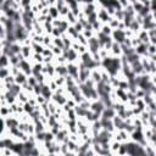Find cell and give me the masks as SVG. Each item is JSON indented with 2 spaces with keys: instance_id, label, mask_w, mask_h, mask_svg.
Returning a JSON list of instances; mask_svg holds the SVG:
<instances>
[{
  "instance_id": "6da1fadb",
  "label": "cell",
  "mask_w": 156,
  "mask_h": 156,
  "mask_svg": "<svg viewBox=\"0 0 156 156\" xmlns=\"http://www.w3.org/2000/svg\"><path fill=\"white\" fill-rule=\"evenodd\" d=\"M100 48H101V46H100V43H99V40H98V38H96L95 34H94L91 38H89V39L87 40V49H88V51H89L90 54L98 52Z\"/></svg>"
},
{
  "instance_id": "7a4b0ae2",
  "label": "cell",
  "mask_w": 156,
  "mask_h": 156,
  "mask_svg": "<svg viewBox=\"0 0 156 156\" xmlns=\"http://www.w3.org/2000/svg\"><path fill=\"white\" fill-rule=\"evenodd\" d=\"M66 67H67V74L71 76L72 78H74V79L77 80L78 73H79L78 62H67V63H66Z\"/></svg>"
},
{
  "instance_id": "3957f363",
  "label": "cell",
  "mask_w": 156,
  "mask_h": 156,
  "mask_svg": "<svg viewBox=\"0 0 156 156\" xmlns=\"http://www.w3.org/2000/svg\"><path fill=\"white\" fill-rule=\"evenodd\" d=\"M104 108H105V104L102 102V100H101L100 98L96 99V100H91V102H90V107H89L90 111H93V112H98V113L101 115V112H102Z\"/></svg>"
},
{
  "instance_id": "277c9868",
  "label": "cell",
  "mask_w": 156,
  "mask_h": 156,
  "mask_svg": "<svg viewBox=\"0 0 156 156\" xmlns=\"http://www.w3.org/2000/svg\"><path fill=\"white\" fill-rule=\"evenodd\" d=\"M96 15H98V20H99L101 23H107V22L110 21V18L112 17V16H110V15L107 13L106 9L102 7V6H99V7H98Z\"/></svg>"
},
{
  "instance_id": "5b68a950",
  "label": "cell",
  "mask_w": 156,
  "mask_h": 156,
  "mask_svg": "<svg viewBox=\"0 0 156 156\" xmlns=\"http://www.w3.org/2000/svg\"><path fill=\"white\" fill-rule=\"evenodd\" d=\"M111 38H112V40H113V41L122 44V43L124 41V39H126V35H124V29H112Z\"/></svg>"
},
{
  "instance_id": "8992f818",
  "label": "cell",
  "mask_w": 156,
  "mask_h": 156,
  "mask_svg": "<svg viewBox=\"0 0 156 156\" xmlns=\"http://www.w3.org/2000/svg\"><path fill=\"white\" fill-rule=\"evenodd\" d=\"M108 51H110V55L111 56H116V57H121L122 56V46H121L119 43L113 41Z\"/></svg>"
},
{
  "instance_id": "52a82bcc",
  "label": "cell",
  "mask_w": 156,
  "mask_h": 156,
  "mask_svg": "<svg viewBox=\"0 0 156 156\" xmlns=\"http://www.w3.org/2000/svg\"><path fill=\"white\" fill-rule=\"evenodd\" d=\"M20 54L23 56V58L29 60L30 56H32V54H33L32 46H30V45H23V44H22V46H21V52H20Z\"/></svg>"
},
{
  "instance_id": "ba28073f",
  "label": "cell",
  "mask_w": 156,
  "mask_h": 156,
  "mask_svg": "<svg viewBox=\"0 0 156 156\" xmlns=\"http://www.w3.org/2000/svg\"><path fill=\"white\" fill-rule=\"evenodd\" d=\"M55 74H56V76L66 77V76H67V67H66V63H56V65H55Z\"/></svg>"
},
{
  "instance_id": "9c48e42d",
  "label": "cell",
  "mask_w": 156,
  "mask_h": 156,
  "mask_svg": "<svg viewBox=\"0 0 156 156\" xmlns=\"http://www.w3.org/2000/svg\"><path fill=\"white\" fill-rule=\"evenodd\" d=\"M115 115H116V111L112 108V106H105V108L102 110V112H101V116H100V117L112 119Z\"/></svg>"
},
{
  "instance_id": "30bf717a",
  "label": "cell",
  "mask_w": 156,
  "mask_h": 156,
  "mask_svg": "<svg viewBox=\"0 0 156 156\" xmlns=\"http://www.w3.org/2000/svg\"><path fill=\"white\" fill-rule=\"evenodd\" d=\"M52 93H54V91L49 88V85H48L46 83H43V84H41V91H40V95H43L46 100H50V99H51Z\"/></svg>"
},
{
  "instance_id": "8fae6325",
  "label": "cell",
  "mask_w": 156,
  "mask_h": 156,
  "mask_svg": "<svg viewBox=\"0 0 156 156\" xmlns=\"http://www.w3.org/2000/svg\"><path fill=\"white\" fill-rule=\"evenodd\" d=\"M27 74L26 73H23L22 71H20L16 76H15V82L17 83V84H20V85H22L23 83H26L27 82Z\"/></svg>"
},
{
  "instance_id": "7c38bea8",
  "label": "cell",
  "mask_w": 156,
  "mask_h": 156,
  "mask_svg": "<svg viewBox=\"0 0 156 156\" xmlns=\"http://www.w3.org/2000/svg\"><path fill=\"white\" fill-rule=\"evenodd\" d=\"M28 98H29V94H28L27 91H24V90H21V91L17 94V96H16L17 101L21 102V104L27 102V101H28Z\"/></svg>"
},
{
  "instance_id": "4fadbf2b",
  "label": "cell",
  "mask_w": 156,
  "mask_h": 156,
  "mask_svg": "<svg viewBox=\"0 0 156 156\" xmlns=\"http://www.w3.org/2000/svg\"><path fill=\"white\" fill-rule=\"evenodd\" d=\"M127 28H128V29H130V30H132V32L135 34L136 32H139V30L141 29V24H140V23H139L136 20H133V21L130 22V24H129Z\"/></svg>"
},
{
  "instance_id": "5bb4252c",
  "label": "cell",
  "mask_w": 156,
  "mask_h": 156,
  "mask_svg": "<svg viewBox=\"0 0 156 156\" xmlns=\"http://www.w3.org/2000/svg\"><path fill=\"white\" fill-rule=\"evenodd\" d=\"M30 46H32L33 52H37V54H41L43 50H44V48H45L43 44H40V43H34V41H32Z\"/></svg>"
},
{
  "instance_id": "9a60e30c",
  "label": "cell",
  "mask_w": 156,
  "mask_h": 156,
  "mask_svg": "<svg viewBox=\"0 0 156 156\" xmlns=\"http://www.w3.org/2000/svg\"><path fill=\"white\" fill-rule=\"evenodd\" d=\"M4 67H10V62H9V56H6L5 54H2L0 56V68Z\"/></svg>"
},
{
  "instance_id": "2e32d148",
  "label": "cell",
  "mask_w": 156,
  "mask_h": 156,
  "mask_svg": "<svg viewBox=\"0 0 156 156\" xmlns=\"http://www.w3.org/2000/svg\"><path fill=\"white\" fill-rule=\"evenodd\" d=\"M49 15L52 17V18H58L60 15H58V9L52 5V6H49Z\"/></svg>"
},
{
  "instance_id": "e0dca14e",
  "label": "cell",
  "mask_w": 156,
  "mask_h": 156,
  "mask_svg": "<svg viewBox=\"0 0 156 156\" xmlns=\"http://www.w3.org/2000/svg\"><path fill=\"white\" fill-rule=\"evenodd\" d=\"M63 18H65L69 24H73V23H76V22H77V16H76V15H73L71 11H69V12H68Z\"/></svg>"
},
{
  "instance_id": "ac0fdd59",
  "label": "cell",
  "mask_w": 156,
  "mask_h": 156,
  "mask_svg": "<svg viewBox=\"0 0 156 156\" xmlns=\"http://www.w3.org/2000/svg\"><path fill=\"white\" fill-rule=\"evenodd\" d=\"M100 32L104 33V34H106V35H111L112 28H111L107 23H102V24H101V28H100Z\"/></svg>"
},
{
  "instance_id": "d6986e66",
  "label": "cell",
  "mask_w": 156,
  "mask_h": 156,
  "mask_svg": "<svg viewBox=\"0 0 156 156\" xmlns=\"http://www.w3.org/2000/svg\"><path fill=\"white\" fill-rule=\"evenodd\" d=\"M52 79H54V82L56 83V85L57 87H65V77H62V76H54L52 77Z\"/></svg>"
},
{
  "instance_id": "ffe728a7",
  "label": "cell",
  "mask_w": 156,
  "mask_h": 156,
  "mask_svg": "<svg viewBox=\"0 0 156 156\" xmlns=\"http://www.w3.org/2000/svg\"><path fill=\"white\" fill-rule=\"evenodd\" d=\"M43 58H44V56H43L41 54L33 52V54H32V56H30V58H29V61H32V60H33V62H43Z\"/></svg>"
},
{
  "instance_id": "44dd1931",
  "label": "cell",
  "mask_w": 156,
  "mask_h": 156,
  "mask_svg": "<svg viewBox=\"0 0 156 156\" xmlns=\"http://www.w3.org/2000/svg\"><path fill=\"white\" fill-rule=\"evenodd\" d=\"M52 45H55V46H58V48H61V49H63L65 46H63V43H62V39H61V37H56V38H52Z\"/></svg>"
},
{
  "instance_id": "7402d4cb",
  "label": "cell",
  "mask_w": 156,
  "mask_h": 156,
  "mask_svg": "<svg viewBox=\"0 0 156 156\" xmlns=\"http://www.w3.org/2000/svg\"><path fill=\"white\" fill-rule=\"evenodd\" d=\"M49 48L51 49V51H52L54 56H58V55H62V49H61V48H58V46H55V45H52V44H51Z\"/></svg>"
},
{
  "instance_id": "603a6c76",
  "label": "cell",
  "mask_w": 156,
  "mask_h": 156,
  "mask_svg": "<svg viewBox=\"0 0 156 156\" xmlns=\"http://www.w3.org/2000/svg\"><path fill=\"white\" fill-rule=\"evenodd\" d=\"M68 12H69V7H68V5H63V6L58 10V15H60V17H65Z\"/></svg>"
},
{
  "instance_id": "cb8c5ba5",
  "label": "cell",
  "mask_w": 156,
  "mask_h": 156,
  "mask_svg": "<svg viewBox=\"0 0 156 156\" xmlns=\"http://www.w3.org/2000/svg\"><path fill=\"white\" fill-rule=\"evenodd\" d=\"M27 83H28L29 85L34 87L35 84H38V80H37V78H35L33 74H30V76H28V77H27Z\"/></svg>"
},
{
  "instance_id": "d4e9b609",
  "label": "cell",
  "mask_w": 156,
  "mask_h": 156,
  "mask_svg": "<svg viewBox=\"0 0 156 156\" xmlns=\"http://www.w3.org/2000/svg\"><path fill=\"white\" fill-rule=\"evenodd\" d=\"M72 26H73V28H74V29H76L78 33H82V32H83V29H84L83 24H82L79 21H77V22H76V23H73Z\"/></svg>"
},
{
  "instance_id": "484cf974",
  "label": "cell",
  "mask_w": 156,
  "mask_h": 156,
  "mask_svg": "<svg viewBox=\"0 0 156 156\" xmlns=\"http://www.w3.org/2000/svg\"><path fill=\"white\" fill-rule=\"evenodd\" d=\"M82 34H83L87 39H89V38H91V37L95 34V32H94V30H91V29H83Z\"/></svg>"
},
{
  "instance_id": "4316f807",
  "label": "cell",
  "mask_w": 156,
  "mask_h": 156,
  "mask_svg": "<svg viewBox=\"0 0 156 156\" xmlns=\"http://www.w3.org/2000/svg\"><path fill=\"white\" fill-rule=\"evenodd\" d=\"M35 100H37V104H38V105H43V104H45V102L48 101V100H46L43 95H40V94H39V95H35Z\"/></svg>"
},
{
  "instance_id": "83f0119b",
  "label": "cell",
  "mask_w": 156,
  "mask_h": 156,
  "mask_svg": "<svg viewBox=\"0 0 156 156\" xmlns=\"http://www.w3.org/2000/svg\"><path fill=\"white\" fill-rule=\"evenodd\" d=\"M33 2L32 0H20V6L23 9V7H27V6H30Z\"/></svg>"
},
{
  "instance_id": "f1b7e54d",
  "label": "cell",
  "mask_w": 156,
  "mask_h": 156,
  "mask_svg": "<svg viewBox=\"0 0 156 156\" xmlns=\"http://www.w3.org/2000/svg\"><path fill=\"white\" fill-rule=\"evenodd\" d=\"M117 1H118V4H119L121 9H124V7L129 4V0H117Z\"/></svg>"
},
{
  "instance_id": "f546056e",
  "label": "cell",
  "mask_w": 156,
  "mask_h": 156,
  "mask_svg": "<svg viewBox=\"0 0 156 156\" xmlns=\"http://www.w3.org/2000/svg\"><path fill=\"white\" fill-rule=\"evenodd\" d=\"M95 2V0H82V4H93Z\"/></svg>"
},
{
  "instance_id": "4dcf8cb0",
  "label": "cell",
  "mask_w": 156,
  "mask_h": 156,
  "mask_svg": "<svg viewBox=\"0 0 156 156\" xmlns=\"http://www.w3.org/2000/svg\"><path fill=\"white\" fill-rule=\"evenodd\" d=\"M4 2H5V0H0V6H2V5H4Z\"/></svg>"
},
{
  "instance_id": "1f68e13d",
  "label": "cell",
  "mask_w": 156,
  "mask_h": 156,
  "mask_svg": "<svg viewBox=\"0 0 156 156\" xmlns=\"http://www.w3.org/2000/svg\"><path fill=\"white\" fill-rule=\"evenodd\" d=\"M2 13V10H1V6H0V15Z\"/></svg>"
}]
</instances>
